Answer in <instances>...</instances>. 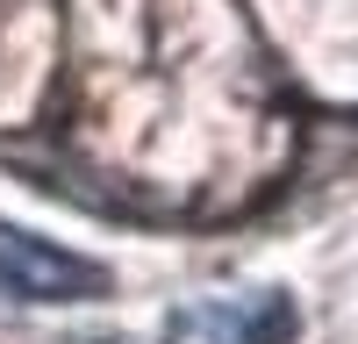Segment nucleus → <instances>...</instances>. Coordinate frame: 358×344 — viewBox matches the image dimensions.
<instances>
[{"mask_svg": "<svg viewBox=\"0 0 358 344\" xmlns=\"http://www.w3.org/2000/svg\"><path fill=\"white\" fill-rule=\"evenodd\" d=\"M294 323H301V315H294V301H287V294H265L244 323H236V344H287Z\"/></svg>", "mask_w": 358, "mask_h": 344, "instance_id": "obj_2", "label": "nucleus"}, {"mask_svg": "<svg viewBox=\"0 0 358 344\" xmlns=\"http://www.w3.org/2000/svg\"><path fill=\"white\" fill-rule=\"evenodd\" d=\"M101 287H108L101 266L43 251V244L15 237V229H0V294L8 301H86V294H101Z\"/></svg>", "mask_w": 358, "mask_h": 344, "instance_id": "obj_1", "label": "nucleus"}]
</instances>
